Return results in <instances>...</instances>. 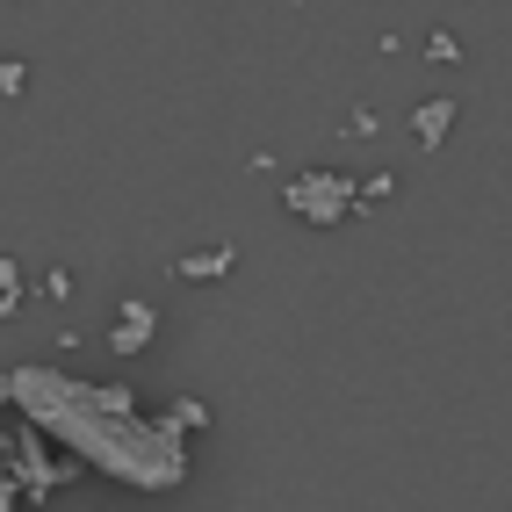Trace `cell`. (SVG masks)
<instances>
[{
	"label": "cell",
	"instance_id": "6da1fadb",
	"mask_svg": "<svg viewBox=\"0 0 512 512\" xmlns=\"http://www.w3.org/2000/svg\"><path fill=\"white\" fill-rule=\"evenodd\" d=\"M8 404L37 433H51L65 455H80V469L94 476H116L145 498L188 484V440L174 426H159L123 383H80L65 368L22 361L8 368Z\"/></svg>",
	"mask_w": 512,
	"mask_h": 512
},
{
	"label": "cell",
	"instance_id": "7a4b0ae2",
	"mask_svg": "<svg viewBox=\"0 0 512 512\" xmlns=\"http://www.w3.org/2000/svg\"><path fill=\"white\" fill-rule=\"evenodd\" d=\"M282 210L303 224H339V217H361V188L332 166H303V174L282 181Z\"/></svg>",
	"mask_w": 512,
	"mask_h": 512
},
{
	"label": "cell",
	"instance_id": "3957f363",
	"mask_svg": "<svg viewBox=\"0 0 512 512\" xmlns=\"http://www.w3.org/2000/svg\"><path fill=\"white\" fill-rule=\"evenodd\" d=\"M8 469H15V484H22V498H51L58 484H73V469H80V455H51V433H37V426H15L8 433Z\"/></svg>",
	"mask_w": 512,
	"mask_h": 512
},
{
	"label": "cell",
	"instance_id": "277c9868",
	"mask_svg": "<svg viewBox=\"0 0 512 512\" xmlns=\"http://www.w3.org/2000/svg\"><path fill=\"white\" fill-rule=\"evenodd\" d=\"M455 116H462V101H455V94H433V101H419V109H412V138H419V152H440V145H448Z\"/></svg>",
	"mask_w": 512,
	"mask_h": 512
},
{
	"label": "cell",
	"instance_id": "5b68a950",
	"mask_svg": "<svg viewBox=\"0 0 512 512\" xmlns=\"http://www.w3.org/2000/svg\"><path fill=\"white\" fill-rule=\"evenodd\" d=\"M152 325H159V318H152V303L130 296L123 311H116V325H109V347H116V354H145V347H152Z\"/></svg>",
	"mask_w": 512,
	"mask_h": 512
},
{
	"label": "cell",
	"instance_id": "8992f818",
	"mask_svg": "<svg viewBox=\"0 0 512 512\" xmlns=\"http://www.w3.org/2000/svg\"><path fill=\"white\" fill-rule=\"evenodd\" d=\"M231 267H238V246H202V253H181L174 275L181 282H217V275H231Z\"/></svg>",
	"mask_w": 512,
	"mask_h": 512
},
{
	"label": "cell",
	"instance_id": "52a82bcc",
	"mask_svg": "<svg viewBox=\"0 0 512 512\" xmlns=\"http://www.w3.org/2000/svg\"><path fill=\"white\" fill-rule=\"evenodd\" d=\"M159 426H174L181 440L188 433H202V426H210V404H195V397H174V404H166V412H152Z\"/></svg>",
	"mask_w": 512,
	"mask_h": 512
},
{
	"label": "cell",
	"instance_id": "ba28073f",
	"mask_svg": "<svg viewBox=\"0 0 512 512\" xmlns=\"http://www.w3.org/2000/svg\"><path fill=\"white\" fill-rule=\"evenodd\" d=\"M15 303H22V267H15V260H0V318H8Z\"/></svg>",
	"mask_w": 512,
	"mask_h": 512
},
{
	"label": "cell",
	"instance_id": "9c48e42d",
	"mask_svg": "<svg viewBox=\"0 0 512 512\" xmlns=\"http://www.w3.org/2000/svg\"><path fill=\"white\" fill-rule=\"evenodd\" d=\"M22 87H29V65L22 58H0V101H15Z\"/></svg>",
	"mask_w": 512,
	"mask_h": 512
},
{
	"label": "cell",
	"instance_id": "30bf717a",
	"mask_svg": "<svg viewBox=\"0 0 512 512\" xmlns=\"http://www.w3.org/2000/svg\"><path fill=\"white\" fill-rule=\"evenodd\" d=\"M426 58H440V65H455V58H462V44L448 37V29H433V37H426Z\"/></svg>",
	"mask_w": 512,
	"mask_h": 512
},
{
	"label": "cell",
	"instance_id": "8fae6325",
	"mask_svg": "<svg viewBox=\"0 0 512 512\" xmlns=\"http://www.w3.org/2000/svg\"><path fill=\"white\" fill-rule=\"evenodd\" d=\"M8 505H22V484H15V469L0 462V512H8Z\"/></svg>",
	"mask_w": 512,
	"mask_h": 512
},
{
	"label": "cell",
	"instance_id": "7c38bea8",
	"mask_svg": "<svg viewBox=\"0 0 512 512\" xmlns=\"http://www.w3.org/2000/svg\"><path fill=\"white\" fill-rule=\"evenodd\" d=\"M44 296H58V303H65V296H73V275H65V267H51V275H44Z\"/></svg>",
	"mask_w": 512,
	"mask_h": 512
},
{
	"label": "cell",
	"instance_id": "4fadbf2b",
	"mask_svg": "<svg viewBox=\"0 0 512 512\" xmlns=\"http://www.w3.org/2000/svg\"><path fill=\"white\" fill-rule=\"evenodd\" d=\"M390 188H397V181H390V174H368V181H361V202H383V195H390Z\"/></svg>",
	"mask_w": 512,
	"mask_h": 512
},
{
	"label": "cell",
	"instance_id": "5bb4252c",
	"mask_svg": "<svg viewBox=\"0 0 512 512\" xmlns=\"http://www.w3.org/2000/svg\"><path fill=\"white\" fill-rule=\"evenodd\" d=\"M0 412H8V368H0Z\"/></svg>",
	"mask_w": 512,
	"mask_h": 512
}]
</instances>
